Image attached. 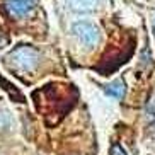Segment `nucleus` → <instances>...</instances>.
Segmentation results:
<instances>
[{"instance_id": "f257e3e1", "label": "nucleus", "mask_w": 155, "mask_h": 155, "mask_svg": "<svg viewBox=\"0 0 155 155\" xmlns=\"http://www.w3.org/2000/svg\"><path fill=\"white\" fill-rule=\"evenodd\" d=\"M73 36L78 39V43L87 48H94L101 39V29L92 21H77L72 24Z\"/></svg>"}, {"instance_id": "f03ea898", "label": "nucleus", "mask_w": 155, "mask_h": 155, "mask_svg": "<svg viewBox=\"0 0 155 155\" xmlns=\"http://www.w3.org/2000/svg\"><path fill=\"white\" fill-rule=\"evenodd\" d=\"M9 58L17 68L26 70V72L34 70L38 67V63H39V53H38V50H34L31 46H19V48H15L9 55Z\"/></svg>"}, {"instance_id": "7ed1b4c3", "label": "nucleus", "mask_w": 155, "mask_h": 155, "mask_svg": "<svg viewBox=\"0 0 155 155\" xmlns=\"http://www.w3.org/2000/svg\"><path fill=\"white\" fill-rule=\"evenodd\" d=\"M34 7V0H7L5 9L12 17H24Z\"/></svg>"}, {"instance_id": "20e7f679", "label": "nucleus", "mask_w": 155, "mask_h": 155, "mask_svg": "<svg viewBox=\"0 0 155 155\" xmlns=\"http://www.w3.org/2000/svg\"><path fill=\"white\" fill-rule=\"evenodd\" d=\"M68 9L73 12H78V14H89V12H94V10L99 9L101 0H65Z\"/></svg>"}, {"instance_id": "39448f33", "label": "nucleus", "mask_w": 155, "mask_h": 155, "mask_svg": "<svg viewBox=\"0 0 155 155\" xmlns=\"http://www.w3.org/2000/svg\"><path fill=\"white\" fill-rule=\"evenodd\" d=\"M106 94L109 97H114V99H121L124 96V84L121 80H116V82L109 84V85L104 89Z\"/></svg>"}, {"instance_id": "423d86ee", "label": "nucleus", "mask_w": 155, "mask_h": 155, "mask_svg": "<svg viewBox=\"0 0 155 155\" xmlns=\"http://www.w3.org/2000/svg\"><path fill=\"white\" fill-rule=\"evenodd\" d=\"M113 153H114V155H126V153L123 152V148H119L118 145H116V147L113 148Z\"/></svg>"}, {"instance_id": "0eeeda50", "label": "nucleus", "mask_w": 155, "mask_h": 155, "mask_svg": "<svg viewBox=\"0 0 155 155\" xmlns=\"http://www.w3.org/2000/svg\"><path fill=\"white\" fill-rule=\"evenodd\" d=\"M153 28H155V19H153Z\"/></svg>"}]
</instances>
